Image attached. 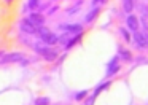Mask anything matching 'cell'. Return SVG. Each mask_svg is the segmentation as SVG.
<instances>
[{"instance_id":"obj_1","label":"cell","mask_w":148,"mask_h":105,"mask_svg":"<svg viewBox=\"0 0 148 105\" xmlns=\"http://www.w3.org/2000/svg\"><path fill=\"white\" fill-rule=\"evenodd\" d=\"M34 49H35V53L38 54V56H42L45 60H54L56 57H58V51L54 49L53 46H49V45H46V43H42V41H38V43H35L34 45Z\"/></svg>"},{"instance_id":"obj_2","label":"cell","mask_w":148,"mask_h":105,"mask_svg":"<svg viewBox=\"0 0 148 105\" xmlns=\"http://www.w3.org/2000/svg\"><path fill=\"white\" fill-rule=\"evenodd\" d=\"M37 37L40 38L42 43H46V45H49V46H53V45H56L59 41V37L56 34H53L48 27H38Z\"/></svg>"},{"instance_id":"obj_3","label":"cell","mask_w":148,"mask_h":105,"mask_svg":"<svg viewBox=\"0 0 148 105\" xmlns=\"http://www.w3.org/2000/svg\"><path fill=\"white\" fill-rule=\"evenodd\" d=\"M19 29L23 32H26V34H29V35H37V32H38V27H37V25H34L27 18H24L23 21H21Z\"/></svg>"},{"instance_id":"obj_4","label":"cell","mask_w":148,"mask_h":105,"mask_svg":"<svg viewBox=\"0 0 148 105\" xmlns=\"http://www.w3.org/2000/svg\"><path fill=\"white\" fill-rule=\"evenodd\" d=\"M23 60V54L21 53H7L2 56L0 64H13V62H19Z\"/></svg>"},{"instance_id":"obj_5","label":"cell","mask_w":148,"mask_h":105,"mask_svg":"<svg viewBox=\"0 0 148 105\" xmlns=\"http://www.w3.org/2000/svg\"><path fill=\"white\" fill-rule=\"evenodd\" d=\"M27 19H29L34 25H37V27H43V25H45V16L37 13V11L30 13V14L27 16Z\"/></svg>"},{"instance_id":"obj_6","label":"cell","mask_w":148,"mask_h":105,"mask_svg":"<svg viewBox=\"0 0 148 105\" xmlns=\"http://www.w3.org/2000/svg\"><path fill=\"white\" fill-rule=\"evenodd\" d=\"M59 29L65 30L67 34H81L83 32V25L81 24H61Z\"/></svg>"},{"instance_id":"obj_7","label":"cell","mask_w":148,"mask_h":105,"mask_svg":"<svg viewBox=\"0 0 148 105\" xmlns=\"http://www.w3.org/2000/svg\"><path fill=\"white\" fill-rule=\"evenodd\" d=\"M134 40H135V45H137V48H140V49H145V48H148V40L145 38V35L142 34V32H135V34H134Z\"/></svg>"},{"instance_id":"obj_8","label":"cell","mask_w":148,"mask_h":105,"mask_svg":"<svg viewBox=\"0 0 148 105\" xmlns=\"http://www.w3.org/2000/svg\"><path fill=\"white\" fill-rule=\"evenodd\" d=\"M126 24H127V27L131 29V30L138 32V27H140V24H138V18H137V16L129 14L127 18H126Z\"/></svg>"},{"instance_id":"obj_9","label":"cell","mask_w":148,"mask_h":105,"mask_svg":"<svg viewBox=\"0 0 148 105\" xmlns=\"http://www.w3.org/2000/svg\"><path fill=\"white\" fill-rule=\"evenodd\" d=\"M119 70V65H116V59H113L112 62H110V65H108V72H107V75H113V73H116Z\"/></svg>"},{"instance_id":"obj_10","label":"cell","mask_w":148,"mask_h":105,"mask_svg":"<svg viewBox=\"0 0 148 105\" xmlns=\"http://www.w3.org/2000/svg\"><path fill=\"white\" fill-rule=\"evenodd\" d=\"M80 38H81V34H77V35H75V37L72 38L70 41H67V43L64 45V46H65V49H70V48L73 46V45H77L78 41H80Z\"/></svg>"},{"instance_id":"obj_11","label":"cell","mask_w":148,"mask_h":105,"mask_svg":"<svg viewBox=\"0 0 148 105\" xmlns=\"http://www.w3.org/2000/svg\"><path fill=\"white\" fill-rule=\"evenodd\" d=\"M123 8L126 13H131L134 8V0H123Z\"/></svg>"},{"instance_id":"obj_12","label":"cell","mask_w":148,"mask_h":105,"mask_svg":"<svg viewBox=\"0 0 148 105\" xmlns=\"http://www.w3.org/2000/svg\"><path fill=\"white\" fill-rule=\"evenodd\" d=\"M99 11H100V10H99V8H97V6H96V8H94L92 11H91V13H88V16H86V18H84V19H86V22H91V21H92V19L96 18L97 14H99Z\"/></svg>"},{"instance_id":"obj_13","label":"cell","mask_w":148,"mask_h":105,"mask_svg":"<svg viewBox=\"0 0 148 105\" xmlns=\"http://www.w3.org/2000/svg\"><path fill=\"white\" fill-rule=\"evenodd\" d=\"M108 84L110 83H103V84H100V86H97V89L94 91V94H92V99H96L97 95H99V92L102 91V89H105V88H108Z\"/></svg>"},{"instance_id":"obj_14","label":"cell","mask_w":148,"mask_h":105,"mask_svg":"<svg viewBox=\"0 0 148 105\" xmlns=\"http://www.w3.org/2000/svg\"><path fill=\"white\" fill-rule=\"evenodd\" d=\"M35 105H49V99L48 97H38V99H35Z\"/></svg>"},{"instance_id":"obj_15","label":"cell","mask_w":148,"mask_h":105,"mask_svg":"<svg viewBox=\"0 0 148 105\" xmlns=\"http://www.w3.org/2000/svg\"><path fill=\"white\" fill-rule=\"evenodd\" d=\"M38 5H40V2H38V0H27V6H29L30 10H35Z\"/></svg>"},{"instance_id":"obj_16","label":"cell","mask_w":148,"mask_h":105,"mask_svg":"<svg viewBox=\"0 0 148 105\" xmlns=\"http://www.w3.org/2000/svg\"><path fill=\"white\" fill-rule=\"evenodd\" d=\"M119 32L123 34V37H124V40H126V41H131V35H129V32L126 30V29H121Z\"/></svg>"},{"instance_id":"obj_17","label":"cell","mask_w":148,"mask_h":105,"mask_svg":"<svg viewBox=\"0 0 148 105\" xmlns=\"http://www.w3.org/2000/svg\"><path fill=\"white\" fill-rule=\"evenodd\" d=\"M86 94H88V91H81V92H78V94L75 95V99H77V100H81L83 97H86Z\"/></svg>"},{"instance_id":"obj_18","label":"cell","mask_w":148,"mask_h":105,"mask_svg":"<svg viewBox=\"0 0 148 105\" xmlns=\"http://www.w3.org/2000/svg\"><path fill=\"white\" fill-rule=\"evenodd\" d=\"M119 53H121V56L124 57V59H131V54H129V51H124V49H121Z\"/></svg>"},{"instance_id":"obj_19","label":"cell","mask_w":148,"mask_h":105,"mask_svg":"<svg viewBox=\"0 0 148 105\" xmlns=\"http://www.w3.org/2000/svg\"><path fill=\"white\" fill-rule=\"evenodd\" d=\"M107 0H92V6L94 5H97V3H105Z\"/></svg>"},{"instance_id":"obj_20","label":"cell","mask_w":148,"mask_h":105,"mask_svg":"<svg viewBox=\"0 0 148 105\" xmlns=\"http://www.w3.org/2000/svg\"><path fill=\"white\" fill-rule=\"evenodd\" d=\"M5 2H7V3H11V0H5Z\"/></svg>"}]
</instances>
